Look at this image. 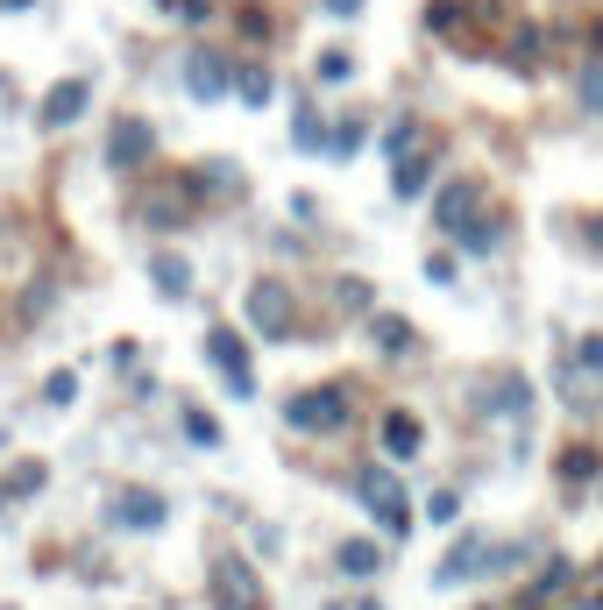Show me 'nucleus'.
<instances>
[{
	"label": "nucleus",
	"instance_id": "nucleus-29",
	"mask_svg": "<svg viewBox=\"0 0 603 610\" xmlns=\"http://www.w3.org/2000/svg\"><path fill=\"white\" fill-rule=\"evenodd\" d=\"M568 582H575V561H547V575L533 582V603H547V596H561Z\"/></svg>",
	"mask_w": 603,
	"mask_h": 610
},
{
	"label": "nucleus",
	"instance_id": "nucleus-28",
	"mask_svg": "<svg viewBox=\"0 0 603 610\" xmlns=\"http://www.w3.org/2000/svg\"><path fill=\"white\" fill-rule=\"evenodd\" d=\"M504 64H518V71H533V64H540V29H518V36L504 43Z\"/></svg>",
	"mask_w": 603,
	"mask_h": 610
},
{
	"label": "nucleus",
	"instance_id": "nucleus-36",
	"mask_svg": "<svg viewBox=\"0 0 603 610\" xmlns=\"http://www.w3.org/2000/svg\"><path fill=\"white\" fill-rule=\"evenodd\" d=\"M235 29H242V36H270V15H263V8H242Z\"/></svg>",
	"mask_w": 603,
	"mask_h": 610
},
{
	"label": "nucleus",
	"instance_id": "nucleus-1",
	"mask_svg": "<svg viewBox=\"0 0 603 610\" xmlns=\"http://www.w3.org/2000/svg\"><path fill=\"white\" fill-rule=\"evenodd\" d=\"M348 490L369 504V518L384 525L391 540H405V532H412V497H405V483H398L384 462H355V469H348Z\"/></svg>",
	"mask_w": 603,
	"mask_h": 610
},
{
	"label": "nucleus",
	"instance_id": "nucleus-22",
	"mask_svg": "<svg viewBox=\"0 0 603 610\" xmlns=\"http://www.w3.org/2000/svg\"><path fill=\"white\" fill-rule=\"evenodd\" d=\"M178 433H185L192 447H220V419L199 412V405H178Z\"/></svg>",
	"mask_w": 603,
	"mask_h": 610
},
{
	"label": "nucleus",
	"instance_id": "nucleus-25",
	"mask_svg": "<svg viewBox=\"0 0 603 610\" xmlns=\"http://www.w3.org/2000/svg\"><path fill=\"white\" fill-rule=\"evenodd\" d=\"M596 469H603V454H596V447H568V454H561V483H568V490L589 483Z\"/></svg>",
	"mask_w": 603,
	"mask_h": 610
},
{
	"label": "nucleus",
	"instance_id": "nucleus-33",
	"mask_svg": "<svg viewBox=\"0 0 603 610\" xmlns=\"http://www.w3.org/2000/svg\"><path fill=\"white\" fill-rule=\"evenodd\" d=\"M71 398H79V376H71V369H57L50 384H43V405H71Z\"/></svg>",
	"mask_w": 603,
	"mask_h": 610
},
{
	"label": "nucleus",
	"instance_id": "nucleus-14",
	"mask_svg": "<svg viewBox=\"0 0 603 610\" xmlns=\"http://www.w3.org/2000/svg\"><path fill=\"white\" fill-rule=\"evenodd\" d=\"M178 185H185V199H220V192H242V171L213 157V164H199V171L178 178Z\"/></svg>",
	"mask_w": 603,
	"mask_h": 610
},
{
	"label": "nucleus",
	"instance_id": "nucleus-5",
	"mask_svg": "<svg viewBox=\"0 0 603 610\" xmlns=\"http://www.w3.org/2000/svg\"><path fill=\"white\" fill-rule=\"evenodd\" d=\"M149 157H157V128H149L142 114H121V121L107 128V164H114V171H142Z\"/></svg>",
	"mask_w": 603,
	"mask_h": 610
},
{
	"label": "nucleus",
	"instance_id": "nucleus-41",
	"mask_svg": "<svg viewBox=\"0 0 603 610\" xmlns=\"http://www.w3.org/2000/svg\"><path fill=\"white\" fill-rule=\"evenodd\" d=\"M0 8H8V15H22V8H36V0H0Z\"/></svg>",
	"mask_w": 603,
	"mask_h": 610
},
{
	"label": "nucleus",
	"instance_id": "nucleus-12",
	"mask_svg": "<svg viewBox=\"0 0 603 610\" xmlns=\"http://www.w3.org/2000/svg\"><path fill=\"white\" fill-rule=\"evenodd\" d=\"M447 235L462 242V256H497L504 249V220L497 213H469L462 227H447Z\"/></svg>",
	"mask_w": 603,
	"mask_h": 610
},
{
	"label": "nucleus",
	"instance_id": "nucleus-8",
	"mask_svg": "<svg viewBox=\"0 0 603 610\" xmlns=\"http://www.w3.org/2000/svg\"><path fill=\"white\" fill-rule=\"evenodd\" d=\"M213 603H220V610H270L249 561H220V568H213Z\"/></svg>",
	"mask_w": 603,
	"mask_h": 610
},
{
	"label": "nucleus",
	"instance_id": "nucleus-3",
	"mask_svg": "<svg viewBox=\"0 0 603 610\" xmlns=\"http://www.w3.org/2000/svg\"><path fill=\"white\" fill-rule=\"evenodd\" d=\"M242 313H249V327H256L263 341H291V320H298V305H291V284H277V277L249 284Z\"/></svg>",
	"mask_w": 603,
	"mask_h": 610
},
{
	"label": "nucleus",
	"instance_id": "nucleus-23",
	"mask_svg": "<svg viewBox=\"0 0 603 610\" xmlns=\"http://www.w3.org/2000/svg\"><path fill=\"white\" fill-rule=\"evenodd\" d=\"M369 142V121H355V114H341L334 128H327V157H355V149Z\"/></svg>",
	"mask_w": 603,
	"mask_h": 610
},
{
	"label": "nucleus",
	"instance_id": "nucleus-13",
	"mask_svg": "<svg viewBox=\"0 0 603 610\" xmlns=\"http://www.w3.org/2000/svg\"><path fill=\"white\" fill-rule=\"evenodd\" d=\"M228 93H235L242 107H270V100H277V79H270V64L242 57V64H235V79H228Z\"/></svg>",
	"mask_w": 603,
	"mask_h": 610
},
{
	"label": "nucleus",
	"instance_id": "nucleus-10",
	"mask_svg": "<svg viewBox=\"0 0 603 610\" xmlns=\"http://www.w3.org/2000/svg\"><path fill=\"white\" fill-rule=\"evenodd\" d=\"M86 107H93V79H57V86L43 93V114H36V121H43V128H71Z\"/></svg>",
	"mask_w": 603,
	"mask_h": 610
},
{
	"label": "nucleus",
	"instance_id": "nucleus-35",
	"mask_svg": "<svg viewBox=\"0 0 603 610\" xmlns=\"http://www.w3.org/2000/svg\"><path fill=\"white\" fill-rule=\"evenodd\" d=\"M455 277H462V263L447 256V249H440V256H426V284H455Z\"/></svg>",
	"mask_w": 603,
	"mask_h": 610
},
{
	"label": "nucleus",
	"instance_id": "nucleus-32",
	"mask_svg": "<svg viewBox=\"0 0 603 610\" xmlns=\"http://www.w3.org/2000/svg\"><path fill=\"white\" fill-rule=\"evenodd\" d=\"M412 142H419V121H391V128H384V157H405Z\"/></svg>",
	"mask_w": 603,
	"mask_h": 610
},
{
	"label": "nucleus",
	"instance_id": "nucleus-30",
	"mask_svg": "<svg viewBox=\"0 0 603 610\" xmlns=\"http://www.w3.org/2000/svg\"><path fill=\"white\" fill-rule=\"evenodd\" d=\"M313 71H320V86H341V79H355V57H348V50H320Z\"/></svg>",
	"mask_w": 603,
	"mask_h": 610
},
{
	"label": "nucleus",
	"instance_id": "nucleus-2",
	"mask_svg": "<svg viewBox=\"0 0 603 610\" xmlns=\"http://www.w3.org/2000/svg\"><path fill=\"white\" fill-rule=\"evenodd\" d=\"M284 426L291 433H334V426H348V391L341 384H320V391L284 398Z\"/></svg>",
	"mask_w": 603,
	"mask_h": 610
},
{
	"label": "nucleus",
	"instance_id": "nucleus-19",
	"mask_svg": "<svg viewBox=\"0 0 603 610\" xmlns=\"http://www.w3.org/2000/svg\"><path fill=\"white\" fill-rule=\"evenodd\" d=\"M362 320H369V341L384 348V355H405V348H412V320H398V313H376V305H369Z\"/></svg>",
	"mask_w": 603,
	"mask_h": 610
},
{
	"label": "nucleus",
	"instance_id": "nucleus-37",
	"mask_svg": "<svg viewBox=\"0 0 603 610\" xmlns=\"http://www.w3.org/2000/svg\"><path fill=\"white\" fill-rule=\"evenodd\" d=\"M575 355H582V369H603V334H582V348H575Z\"/></svg>",
	"mask_w": 603,
	"mask_h": 610
},
{
	"label": "nucleus",
	"instance_id": "nucleus-15",
	"mask_svg": "<svg viewBox=\"0 0 603 610\" xmlns=\"http://www.w3.org/2000/svg\"><path fill=\"white\" fill-rule=\"evenodd\" d=\"M497 398H483V412H497V419H525V412H533V384H525V376H497V384H490Z\"/></svg>",
	"mask_w": 603,
	"mask_h": 610
},
{
	"label": "nucleus",
	"instance_id": "nucleus-39",
	"mask_svg": "<svg viewBox=\"0 0 603 610\" xmlns=\"http://www.w3.org/2000/svg\"><path fill=\"white\" fill-rule=\"evenodd\" d=\"M327 15H362V0H320Z\"/></svg>",
	"mask_w": 603,
	"mask_h": 610
},
{
	"label": "nucleus",
	"instance_id": "nucleus-16",
	"mask_svg": "<svg viewBox=\"0 0 603 610\" xmlns=\"http://www.w3.org/2000/svg\"><path fill=\"white\" fill-rule=\"evenodd\" d=\"M476 199H483V192H476L469 178H455V185H447V192L433 199V227H440V235H447V227H462V220L476 213Z\"/></svg>",
	"mask_w": 603,
	"mask_h": 610
},
{
	"label": "nucleus",
	"instance_id": "nucleus-17",
	"mask_svg": "<svg viewBox=\"0 0 603 610\" xmlns=\"http://www.w3.org/2000/svg\"><path fill=\"white\" fill-rule=\"evenodd\" d=\"M149 284H157V298H185L192 291V263L171 256V249H157V256H149Z\"/></svg>",
	"mask_w": 603,
	"mask_h": 610
},
{
	"label": "nucleus",
	"instance_id": "nucleus-6",
	"mask_svg": "<svg viewBox=\"0 0 603 610\" xmlns=\"http://www.w3.org/2000/svg\"><path fill=\"white\" fill-rule=\"evenodd\" d=\"M483 561H490V532H462V540L455 547H447V561L433 568V589H462V582H476L483 575Z\"/></svg>",
	"mask_w": 603,
	"mask_h": 610
},
{
	"label": "nucleus",
	"instance_id": "nucleus-43",
	"mask_svg": "<svg viewBox=\"0 0 603 610\" xmlns=\"http://www.w3.org/2000/svg\"><path fill=\"white\" fill-rule=\"evenodd\" d=\"M157 8H171V0H157Z\"/></svg>",
	"mask_w": 603,
	"mask_h": 610
},
{
	"label": "nucleus",
	"instance_id": "nucleus-9",
	"mask_svg": "<svg viewBox=\"0 0 603 610\" xmlns=\"http://www.w3.org/2000/svg\"><path fill=\"white\" fill-rule=\"evenodd\" d=\"M107 518H114L121 532H164V518H171V504H164L157 490H121Z\"/></svg>",
	"mask_w": 603,
	"mask_h": 610
},
{
	"label": "nucleus",
	"instance_id": "nucleus-4",
	"mask_svg": "<svg viewBox=\"0 0 603 610\" xmlns=\"http://www.w3.org/2000/svg\"><path fill=\"white\" fill-rule=\"evenodd\" d=\"M206 362L228 376L235 398H256V362H249V341H242L235 327H213V334H206Z\"/></svg>",
	"mask_w": 603,
	"mask_h": 610
},
{
	"label": "nucleus",
	"instance_id": "nucleus-42",
	"mask_svg": "<svg viewBox=\"0 0 603 610\" xmlns=\"http://www.w3.org/2000/svg\"><path fill=\"white\" fill-rule=\"evenodd\" d=\"M355 610H384V603H376V596H362V603H355Z\"/></svg>",
	"mask_w": 603,
	"mask_h": 610
},
{
	"label": "nucleus",
	"instance_id": "nucleus-18",
	"mask_svg": "<svg viewBox=\"0 0 603 610\" xmlns=\"http://www.w3.org/2000/svg\"><path fill=\"white\" fill-rule=\"evenodd\" d=\"M426 185H433V157H412V149L391 157V199H419Z\"/></svg>",
	"mask_w": 603,
	"mask_h": 610
},
{
	"label": "nucleus",
	"instance_id": "nucleus-34",
	"mask_svg": "<svg viewBox=\"0 0 603 610\" xmlns=\"http://www.w3.org/2000/svg\"><path fill=\"white\" fill-rule=\"evenodd\" d=\"M8 490H15V497H36V490H43V462H22V469L8 476Z\"/></svg>",
	"mask_w": 603,
	"mask_h": 610
},
{
	"label": "nucleus",
	"instance_id": "nucleus-26",
	"mask_svg": "<svg viewBox=\"0 0 603 610\" xmlns=\"http://www.w3.org/2000/svg\"><path fill=\"white\" fill-rule=\"evenodd\" d=\"M334 305H341V313H369V305H376L369 277H341V284H334Z\"/></svg>",
	"mask_w": 603,
	"mask_h": 610
},
{
	"label": "nucleus",
	"instance_id": "nucleus-24",
	"mask_svg": "<svg viewBox=\"0 0 603 610\" xmlns=\"http://www.w3.org/2000/svg\"><path fill=\"white\" fill-rule=\"evenodd\" d=\"M291 142H298V149H327V121H320L313 107H291Z\"/></svg>",
	"mask_w": 603,
	"mask_h": 610
},
{
	"label": "nucleus",
	"instance_id": "nucleus-11",
	"mask_svg": "<svg viewBox=\"0 0 603 610\" xmlns=\"http://www.w3.org/2000/svg\"><path fill=\"white\" fill-rule=\"evenodd\" d=\"M419 447H426V426L405 405H391L384 412V454H391V462H419Z\"/></svg>",
	"mask_w": 603,
	"mask_h": 610
},
{
	"label": "nucleus",
	"instance_id": "nucleus-38",
	"mask_svg": "<svg viewBox=\"0 0 603 610\" xmlns=\"http://www.w3.org/2000/svg\"><path fill=\"white\" fill-rule=\"evenodd\" d=\"M178 15H185V22L199 29V22H213V0H178Z\"/></svg>",
	"mask_w": 603,
	"mask_h": 610
},
{
	"label": "nucleus",
	"instance_id": "nucleus-31",
	"mask_svg": "<svg viewBox=\"0 0 603 610\" xmlns=\"http://www.w3.org/2000/svg\"><path fill=\"white\" fill-rule=\"evenodd\" d=\"M426 518H433V525H455V518H462V490H433V497H426Z\"/></svg>",
	"mask_w": 603,
	"mask_h": 610
},
{
	"label": "nucleus",
	"instance_id": "nucleus-20",
	"mask_svg": "<svg viewBox=\"0 0 603 610\" xmlns=\"http://www.w3.org/2000/svg\"><path fill=\"white\" fill-rule=\"evenodd\" d=\"M575 107L603 121V57H582L575 64Z\"/></svg>",
	"mask_w": 603,
	"mask_h": 610
},
{
	"label": "nucleus",
	"instance_id": "nucleus-40",
	"mask_svg": "<svg viewBox=\"0 0 603 610\" xmlns=\"http://www.w3.org/2000/svg\"><path fill=\"white\" fill-rule=\"evenodd\" d=\"M589 249H596V256H603V213H596V220H589Z\"/></svg>",
	"mask_w": 603,
	"mask_h": 610
},
{
	"label": "nucleus",
	"instance_id": "nucleus-7",
	"mask_svg": "<svg viewBox=\"0 0 603 610\" xmlns=\"http://www.w3.org/2000/svg\"><path fill=\"white\" fill-rule=\"evenodd\" d=\"M228 79H235V57L185 50V93H192V100H228Z\"/></svg>",
	"mask_w": 603,
	"mask_h": 610
},
{
	"label": "nucleus",
	"instance_id": "nucleus-21",
	"mask_svg": "<svg viewBox=\"0 0 603 610\" xmlns=\"http://www.w3.org/2000/svg\"><path fill=\"white\" fill-rule=\"evenodd\" d=\"M376 568H384V547H376V540H348V547H341V575H348V582H369Z\"/></svg>",
	"mask_w": 603,
	"mask_h": 610
},
{
	"label": "nucleus",
	"instance_id": "nucleus-27",
	"mask_svg": "<svg viewBox=\"0 0 603 610\" xmlns=\"http://www.w3.org/2000/svg\"><path fill=\"white\" fill-rule=\"evenodd\" d=\"M462 22H469L462 0H433V8H426V29H433V36H455Z\"/></svg>",
	"mask_w": 603,
	"mask_h": 610
}]
</instances>
